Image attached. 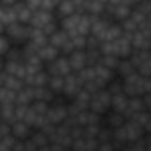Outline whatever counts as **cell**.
Masks as SVG:
<instances>
[{
	"label": "cell",
	"mask_w": 151,
	"mask_h": 151,
	"mask_svg": "<svg viewBox=\"0 0 151 151\" xmlns=\"http://www.w3.org/2000/svg\"><path fill=\"white\" fill-rule=\"evenodd\" d=\"M128 101H130V96L124 91L112 94V110H117V112H123L124 114V110L128 107Z\"/></svg>",
	"instance_id": "cell-24"
},
{
	"label": "cell",
	"mask_w": 151,
	"mask_h": 151,
	"mask_svg": "<svg viewBox=\"0 0 151 151\" xmlns=\"http://www.w3.org/2000/svg\"><path fill=\"white\" fill-rule=\"evenodd\" d=\"M52 20H57V14L53 11H45V9H39V11H34V16H32V22L30 25L32 27H39L43 29L46 23H50Z\"/></svg>",
	"instance_id": "cell-14"
},
{
	"label": "cell",
	"mask_w": 151,
	"mask_h": 151,
	"mask_svg": "<svg viewBox=\"0 0 151 151\" xmlns=\"http://www.w3.org/2000/svg\"><path fill=\"white\" fill-rule=\"evenodd\" d=\"M2 71H7L11 75L25 78L27 77V68H25V60H7L2 59Z\"/></svg>",
	"instance_id": "cell-11"
},
{
	"label": "cell",
	"mask_w": 151,
	"mask_h": 151,
	"mask_svg": "<svg viewBox=\"0 0 151 151\" xmlns=\"http://www.w3.org/2000/svg\"><path fill=\"white\" fill-rule=\"evenodd\" d=\"M14 22H18L16 7L14 6H2V9H0V27H2V30L7 29Z\"/></svg>",
	"instance_id": "cell-15"
},
{
	"label": "cell",
	"mask_w": 151,
	"mask_h": 151,
	"mask_svg": "<svg viewBox=\"0 0 151 151\" xmlns=\"http://www.w3.org/2000/svg\"><path fill=\"white\" fill-rule=\"evenodd\" d=\"M116 77H117V73H116L114 69H110V68L103 66L101 62L94 66V80H96L101 87H107V86L116 78Z\"/></svg>",
	"instance_id": "cell-7"
},
{
	"label": "cell",
	"mask_w": 151,
	"mask_h": 151,
	"mask_svg": "<svg viewBox=\"0 0 151 151\" xmlns=\"http://www.w3.org/2000/svg\"><path fill=\"white\" fill-rule=\"evenodd\" d=\"M62 52H60V48H57V46H53L50 41L46 43V45H43V46H39V50H37V55L43 59V62L45 64H48V62H52V60H55L59 55H60Z\"/></svg>",
	"instance_id": "cell-17"
},
{
	"label": "cell",
	"mask_w": 151,
	"mask_h": 151,
	"mask_svg": "<svg viewBox=\"0 0 151 151\" xmlns=\"http://www.w3.org/2000/svg\"><path fill=\"white\" fill-rule=\"evenodd\" d=\"M69 64H71V68H73V71H82L86 66H89L87 64V55H86V48L84 50H75V52H71L69 55Z\"/></svg>",
	"instance_id": "cell-13"
},
{
	"label": "cell",
	"mask_w": 151,
	"mask_h": 151,
	"mask_svg": "<svg viewBox=\"0 0 151 151\" xmlns=\"http://www.w3.org/2000/svg\"><path fill=\"white\" fill-rule=\"evenodd\" d=\"M32 130L34 128H30L25 121H14L13 123V135L14 137H18V139H29L30 137V133H32Z\"/></svg>",
	"instance_id": "cell-25"
},
{
	"label": "cell",
	"mask_w": 151,
	"mask_h": 151,
	"mask_svg": "<svg viewBox=\"0 0 151 151\" xmlns=\"http://www.w3.org/2000/svg\"><path fill=\"white\" fill-rule=\"evenodd\" d=\"M34 101H36V93H34V87L25 84V87H22V89L18 91L16 103H20V105H32Z\"/></svg>",
	"instance_id": "cell-21"
},
{
	"label": "cell",
	"mask_w": 151,
	"mask_h": 151,
	"mask_svg": "<svg viewBox=\"0 0 151 151\" xmlns=\"http://www.w3.org/2000/svg\"><path fill=\"white\" fill-rule=\"evenodd\" d=\"M112 109V94L107 87L93 93V98H91V110H94L96 114L100 116H105L109 110Z\"/></svg>",
	"instance_id": "cell-3"
},
{
	"label": "cell",
	"mask_w": 151,
	"mask_h": 151,
	"mask_svg": "<svg viewBox=\"0 0 151 151\" xmlns=\"http://www.w3.org/2000/svg\"><path fill=\"white\" fill-rule=\"evenodd\" d=\"M0 86L2 87H9L13 91H20L22 87H25V78L16 77V75H11L7 71L0 73Z\"/></svg>",
	"instance_id": "cell-10"
},
{
	"label": "cell",
	"mask_w": 151,
	"mask_h": 151,
	"mask_svg": "<svg viewBox=\"0 0 151 151\" xmlns=\"http://www.w3.org/2000/svg\"><path fill=\"white\" fill-rule=\"evenodd\" d=\"M68 39H69V34H68L66 30H62L60 27H59V29H57V30L50 36V43H52L53 46L60 48V50H62V46L68 43Z\"/></svg>",
	"instance_id": "cell-28"
},
{
	"label": "cell",
	"mask_w": 151,
	"mask_h": 151,
	"mask_svg": "<svg viewBox=\"0 0 151 151\" xmlns=\"http://www.w3.org/2000/svg\"><path fill=\"white\" fill-rule=\"evenodd\" d=\"M105 11H107V2H103V0H89V4H87L89 14L101 16V14H105Z\"/></svg>",
	"instance_id": "cell-29"
},
{
	"label": "cell",
	"mask_w": 151,
	"mask_h": 151,
	"mask_svg": "<svg viewBox=\"0 0 151 151\" xmlns=\"http://www.w3.org/2000/svg\"><path fill=\"white\" fill-rule=\"evenodd\" d=\"M140 110H146V103H144V98L142 96H130V101H128V107L124 110V116L130 119L132 116H135L137 112Z\"/></svg>",
	"instance_id": "cell-18"
},
{
	"label": "cell",
	"mask_w": 151,
	"mask_h": 151,
	"mask_svg": "<svg viewBox=\"0 0 151 151\" xmlns=\"http://www.w3.org/2000/svg\"><path fill=\"white\" fill-rule=\"evenodd\" d=\"M123 2H126V4H130V6H133V7H135L137 4H140V2H142V0H123Z\"/></svg>",
	"instance_id": "cell-41"
},
{
	"label": "cell",
	"mask_w": 151,
	"mask_h": 151,
	"mask_svg": "<svg viewBox=\"0 0 151 151\" xmlns=\"http://www.w3.org/2000/svg\"><path fill=\"white\" fill-rule=\"evenodd\" d=\"M126 149L128 151H147V139H146V135L137 139V140H133V142H130L126 146Z\"/></svg>",
	"instance_id": "cell-35"
},
{
	"label": "cell",
	"mask_w": 151,
	"mask_h": 151,
	"mask_svg": "<svg viewBox=\"0 0 151 151\" xmlns=\"http://www.w3.org/2000/svg\"><path fill=\"white\" fill-rule=\"evenodd\" d=\"M132 11H133V6H130L126 2H119V4H107L105 14L114 22H123L132 14Z\"/></svg>",
	"instance_id": "cell-6"
},
{
	"label": "cell",
	"mask_w": 151,
	"mask_h": 151,
	"mask_svg": "<svg viewBox=\"0 0 151 151\" xmlns=\"http://www.w3.org/2000/svg\"><path fill=\"white\" fill-rule=\"evenodd\" d=\"M25 151H37V146L34 144V140L29 137V139H25Z\"/></svg>",
	"instance_id": "cell-38"
},
{
	"label": "cell",
	"mask_w": 151,
	"mask_h": 151,
	"mask_svg": "<svg viewBox=\"0 0 151 151\" xmlns=\"http://www.w3.org/2000/svg\"><path fill=\"white\" fill-rule=\"evenodd\" d=\"M119 62H121V57H117V55L103 53V57H101V64H103V66H107V68H110V69H114V71L117 69Z\"/></svg>",
	"instance_id": "cell-33"
},
{
	"label": "cell",
	"mask_w": 151,
	"mask_h": 151,
	"mask_svg": "<svg viewBox=\"0 0 151 151\" xmlns=\"http://www.w3.org/2000/svg\"><path fill=\"white\" fill-rule=\"evenodd\" d=\"M112 140H114V130L105 126V124H101L100 133H98V144L100 142H112Z\"/></svg>",
	"instance_id": "cell-34"
},
{
	"label": "cell",
	"mask_w": 151,
	"mask_h": 151,
	"mask_svg": "<svg viewBox=\"0 0 151 151\" xmlns=\"http://www.w3.org/2000/svg\"><path fill=\"white\" fill-rule=\"evenodd\" d=\"M128 121V117L123 114V112H117V110H109L105 116H101V124H105V126H109V128H112V130H116V128H119L121 124H124Z\"/></svg>",
	"instance_id": "cell-9"
},
{
	"label": "cell",
	"mask_w": 151,
	"mask_h": 151,
	"mask_svg": "<svg viewBox=\"0 0 151 151\" xmlns=\"http://www.w3.org/2000/svg\"><path fill=\"white\" fill-rule=\"evenodd\" d=\"M82 89H84V82H82V78H80V75H78L77 71H71L68 77H66V86H64L62 94L71 101Z\"/></svg>",
	"instance_id": "cell-5"
},
{
	"label": "cell",
	"mask_w": 151,
	"mask_h": 151,
	"mask_svg": "<svg viewBox=\"0 0 151 151\" xmlns=\"http://www.w3.org/2000/svg\"><path fill=\"white\" fill-rule=\"evenodd\" d=\"M4 34L9 36V39L13 41V45H25L27 41H30V34H32V25L30 23H22V22H14L11 23L7 29L2 30Z\"/></svg>",
	"instance_id": "cell-2"
},
{
	"label": "cell",
	"mask_w": 151,
	"mask_h": 151,
	"mask_svg": "<svg viewBox=\"0 0 151 151\" xmlns=\"http://www.w3.org/2000/svg\"><path fill=\"white\" fill-rule=\"evenodd\" d=\"M132 43L135 50H151V30L149 29H139L132 34Z\"/></svg>",
	"instance_id": "cell-8"
},
{
	"label": "cell",
	"mask_w": 151,
	"mask_h": 151,
	"mask_svg": "<svg viewBox=\"0 0 151 151\" xmlns=\"http://www.w3.org/2000/svg\"><path fill=\"white\" fill-rule=\"evenodd\" d=\"M75 13H77V6H75L73 0H60V4L55 9V14H57L59 20L60 18H66V16H71Z\"/></svg>",
	"instance_id": "cell-22"
},
{
	"label": "cell",
	"mask_w": 151,
	"mask_h": 151,
	"mask_svg": "<svg viewBox=\"0 0 151 151\" xmlns=\"http://www.w3.org/2000/svg\"><path fill=\"white\" fill-rule=\"evenodd\" d=\"M34 93H36V100H39V101H46V103H52V101L55 100V96H57L48 86L34 87Z\"/></svg>",
	"instance_id": "cell-27"
},
{
	"label": "cell",
	"mask_w": 151,
	"mask_h": 151,
	"mask_svg": "<svg viewBox=\"0 0 151 151\" xmlns=\"http://www.w3.org/2000/svg\"><path fill=\"white\" fill-rule=\"evenodd\" d=\"M48 82H50V73L46 71V68L41 69V71H37V73H34V75H27V77H25V84L32 86V87L48 86Z\"/></svg>",
	"instance_id": "cell-16"
},
{
	"label": "cell",
	"mask_w": 151,
	"mask_h": 151,
	"mask_svg": "<svg viewBox=\"0 0 151 151\" xmlns=\"http://www.w3.org/2000/svg\"><path fill=\"white\" fill-rule=\"evenodd\" d=\"M16 2H20V0H2V6H14Z\"/></svg>",
	"instance_id": "cell-40"
},
{
	"label": "cell",
	"mask_w": 151,
	"mask_h": 151,
	"mask_svg": "<svg viewBox=\"0 0 151 151\" xmlns=\"http://www.w3.org/2000/svg\"><path fill=\"white\" fill-rule=\"evenodd\" d=\"M16 98H18V91L0 86V103H16Z\"/></svg>",
	"instance_id": "cell-31"
},
{
	"label": "cell",
	"mask_w": 151,
	"mask_h": 151,
	"mask_svg": "<svg viewBox=\"0 0 151 151\" xmlns=\"http://www.w3.org/2000/svg\"><path fill=\"white\" fill-rule=\"evenodd\" d=\"M135 71H137V66L133 64V60H132L130 57L121 59V62H119V66H117V69H116L117 77H121V78L128 77V75H132V73H135Z\"/></svg>",
	"instance_id": "cell-23"
},
{
	"label": "cell",
	"mask_w": 151,
	"mask_h": 151,
	"mask_svg": "<svg viewBox=\"0 0 151 151\" xmlns=\"http://www.w3.org/2000/svg\"><path fill=\"white\" fill-rule=\"evenodd\" d=\"M123 34H124V30H123L121 23H119V22H112V23H110V27L107 29V32L103 34L101 43H103V41H114V39H117V37H119V36H123Z\"/></svg>",
	"instance_id": "cell-26"
},
{
	"label": "cell",
	"mask_w": 151,
	"mask_h": 151,
	"mask_svg": "<svg viewBox=\"0 0 151 151\" xmlns=\"http://www.w3.org/2000/svg\"><path fill=\"white\" fill-rule=\"evenodd\" d=\"M64 86H66V77H59V75H50L48 87H50L55 94H62Z\"/></svg>",
	"instance_id": "cell-30"
},
{
	"label": "cell",
	"mask_w": 151,
	"mask_h": 151,
	"mask_svg": "<svg viewBox=\"0 0 151 151\" xmlns=\"http://www.w3.org/2000/svg\"><path fill=\"white\" fill-rule=\"evenodd\" d=\"M30 139L37 146V151H50V137L43 130H32Z\"/></svg>",
	"instance_id": "cell-19"
},
{
	"label": "cell",
	"mask_w": 151,
	"mask_h": 151,
	"mask_svg": "<svg viewBox=\"0 0 151 151\" xmlns=\"http://www.w3.org/2000/svg\"><path fill=\"white\" fill-rule=\"evenodd\" d=\"M146 135V130L139 124H135L133 121H126L124 124H121L119 128L114 130V140H116V149H126V146L140 137Z\"/></svg>",
	"instance_id": "cell-1"
},
{
	"label": "cell",
	"mask_w": 151,
	"mask_h": 151,
	"mask_svg": "<svg viewBox=\"0 0 151 151\" xmlns=\"http://www.w3.org/2000/svg\"><path fill=\"white\" fill-rule=\"evenodd\" d=\"M121 23V27H123V30H124V34H133V32H137L139 29H140V25H139V22L135 20V18H132V14L126 18V20H123V22H119Z\"/></svg>",
	"instance_id": "cell-32"
},
{
	"label": "cell",
	"mask_w": 151,
	"mask_h": 151,
	"mask_svg": "<svg viewBox=\"0 0 151 151\" xmlns=\"http://www.w3.org/2000/svg\"><path fill=\"white\" fill-rule=\"evenodd\" d=\"M46 71H48L50 75L68 77V75L73 71V68H71V64H69V57H68V55H64V53H60L55 60H52V62H48V64H46Z\"/></svg>",
	"instance_id": "cell-4"
},
{
	"label": "cell",
	"mask_w": 151,
	"mask_h": 151,
	"mask_svg": "<svg viewBox=\"0 0 151 151\" xmlns=\"http://www.w3.org/2000/svg\"><path fill=\"white\" fill-rule=\"evenodd\" d=\"M142 98H144V103H146V109H147V110L151 112V93H147V94H144Z\"/></svg>",
	"instance_id": "cell-39"
},
{
	"label": "cell",
	"mask_w": 151,
	"mask_h": 151,
	"mask_svg": "<svg viewBox=\"0 0 151 151\" xmlns=\"http://www.w3.org/2000/svg\"><path fill=\"white\" fill-rule=\"evenodd\" d=\"M11 48H13V41L9 39V36H7V34H4V32H2V36H0V53H2V57H4Z\"/></svg>",
	"instance_id": "cell-36"
},
{
	"label": "cell",
	"mask_w": 151,
	"mask_h": 151,
	"mask_svg": "<svg viewBox=\"0 0 151 151\" xmlns=\"http://www.w3.org/2000/svg\"><path fill=\"white\" fill-rule=\"evenodd\" d=\"M14 7H16V14H18V22H22V23H30V22H32L34 11L27 6L25 0H20V2H16Z\"/></svg>",
	"instance_id": "cell-20"
},
{
	"label": "cell",
	"mask_w": 151,
	"mask_h": 151,
	"mask_svg": "<svg viewBox=\"0 0 151 151\" xmlns=\"http://www.w3.org/2000/svg\"><path fill=\"white\" fill-rule=\"evenodd\" d=\"M27 6L32 9V11H39L43 7V0H25Z\"/></svg>",
	"instance_id": "cell-37"
},
{
	"label": "cell",
	"mask_w": 151,
	"mask_h": 151,
	"mask_svg": "<svg viewBox=\"0 0 151 151\" xmlns=\"http://www.w3.org/2000/svg\"><path fill=\"white\" fill-rule=\"evenodd\" d=\"M80 16L82 13H75L71 16H66V18H60V29L66 30L69 36H75V34H80L78 32V25H80Z\"/></svg>",
	"instance_id": "cell-12"
}]
</instances>
